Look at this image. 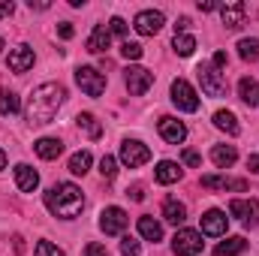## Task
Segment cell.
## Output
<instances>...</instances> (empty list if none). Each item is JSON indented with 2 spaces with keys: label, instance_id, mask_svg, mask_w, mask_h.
I'll use <instances>...</instances> for the list:
<instances>
[{
  "label": "cell",
  "instance_id": "6da1fadb",
  "mask_svg": "<svg viewBox=\"0 0 259 256\" xmlns=\"http://www.w3.org/2000/svg\"><path fill=\"white\" fill-rule=\"evenodd\" d=\"M64 97H66V91L58 84V81L39 84V88L30 94V100H27V112H24L27 124H33V127L52 124L55 115H58V109L64 106Z\"/></svg>",
  "mask_w": 259,
  "mask_h": 256
},
{
  "label": "cell",
  "instance_id": "7a4b0ae2",
  "mask_svg": "<svg viewBox=\"0 0 259 256\" xmlns=\"http://www.w3.org/2000/svg\"><path fill=\"white\" fill-rule=\"evenodd\" d=\"M46 208L55 214V217H64V220H72V217H78L81 214V208H84V193L81 187H75V184H55L52 190L46 193Z\"/></svg>",
  "mask_w": 259,
  "mask_h": 256
},
{
  "label": "cell",
  "instance_id": "3957f363",
  "mask_svg": "<svg viewBox=\"0 0 259 256\" xmlns=\"http://www.w3.org/2000/svg\"><path fill=\"white\" fill-rule=\"evenodd\" d=\"M75 81H78V88L88 97H100L106 91V75L100 69H94V66H78L75 69Z\"/></svg>",
  "mask_w": 259,
  "mask_h": 256
},
{
  "label": "cell",
  "instance_id": "277c9868",
  "mask_svg": "<svg viewBox=\"0 0 259 256\" xmlns=\"http://www.w3.org/2000/svg\"><path fill=\"white\" fill-rule=\"evenodd\" d=\"M196 75H199V84H202V94H205V97H223V94H226V78H223L214 66L202 64L196 69Z\"/></svg>",
  "mask_w": 259,
  "mask_h": 256
},
{
  "label": "cell",
  "instance_id": "5b68a950",
  "mask_svg": "<svg viewBox=\"0 0 259 256\" xmlns=\"http://www.w3.org/2000/svg\"><path fill=\"white\" fill-rule=\"evenodd\" d=\"M202 247H205V241H202V232H196V229H181L172 238V250L178 256H196L202 253Z\"/></svg>",
  "mask_w": 259,
  "mask_h": 256
},
{
  "label": "cell",
  "instance_id": "8992f818",
  "mask_svg": "<svg viewBox=\"0 0 259 256\" xmlns=\"http://www.w3.org/2000/svg\"><path fill=\"white\" fill-rule=\"evenodd\" d=\"M151 160V148L148 145H142V142H136V139H127L124 145H121V163L127 166V169H139V166H145Z\"/></svg>",
  "mask_w": 259,
  "mask_h": 256
},
{
  "label": "cell",
  "instance_id": "52a82bcc",
  "mask_svg": "<svg viewBox=\"0 0 259 256\" xmlns=\"http://www.w3.org/2000/svg\"><path fill=\"white\" fill-rule=\"evenodd\" d=\"M124 81H127V91L133 97H142V94H148V88L154 84V72L145 69V66H127Z\"/></svg>",
  "mask_w": 259,
  "mask_h": 256
},
{
  "label": "cell",
  "instance_id": "ba28073f",
  "mask_svg": "<svg viewBox=\"0 0 259 256\" xmlns=\"http://www.w3.org/2000/svg\"><path fill=\"white\" fill-rule=\"evenodd\" d=\"M172 103L181 112H196L199 109V97H196V91L190 88V81H184V78H175L172 81Z\"/></svg>",
  "mask_w": 259,
  "mask_h": 256
},
{
  "label": "cell",
  "instance_id": "9c48e42d",
  "mask_svg": "<svg viewBox=\"0 0 259 256\" xmlns=\"http://www.w3.org/2000/svg\"><path fill=\"white\" fill-rule=\"evenodd\" d=\"M127 220H130L127 211L112 205V208H106V211L100 214V229H103L106 235H121V232L127 229Z\"/></svg>",
  "mask_w": 259,
  "mask_h": 256
},
{
  "label": "cell",
  "instance_id": "30bf717a",
  "mask_svg": "<svg viewBox=\"0 0 259 256\" xmlns=\"http://www.w3.org/2000/svg\"><path fill=\"white\" fill-rule=\"evenodd\" d=\"M163 24H166V18H163V12H157V9H145V12H139L136 21H133L136 33H142V36H154Z\"/></svg>",
  "mask_w": 259,
  "mask_h": 256
},
{
  "label": "cell",
  "instance_id": "8fae6325",
  "mask_svg": "<svg viewBox=\"0 0 259 256\" xmlns=\"http://www.w3.org/2000/svg\"><path fill=\"white\" fill-rule=\"evenodd\" d=\"M157 130H160V136H163L169 145H181V142L187 139V127H184L178 118H160Z\"/></svg>",
  "mask_w": 259,
  "mask_h": 256
},
{
  "label": "cell",
  "instance_id": "7c38bea8",
  "mask_svg": "<svg viewBox=\"0 0 259 256\" xmlns=\"http://www.w3.org/2000/svg\"><path fill=\"white\" fill-rule=\"evenodd\" d=\"M229 214L238 217V220H244L247 226L259 223V205L256 202H247V199H232L229 202Z\"/></svg>",
  "mask_w": 259,
  "mask_h": 256
},
{
  "label": "cell",
  "instance_id": "4fadbf2b",
  "mask_svg": "<svg viewBox=\"0 0 259 256\" xmlns=\"http://www.w3.org/2000/svg\"><path fill=\"white\" fill-rule=\"evenodd\" d=\"M244 15H247V6H244L241 0L220 6V18H223V24H226L229 30H238V27L244 24Z\"/></svg>",
  "mask_w": 259,
  "mask_h": 256
},
{
  "label": "cell",
  "instance_id": "5bb4252c",
  "mask_svg": "<svg viewBox=\"0 0 259 256\" xmlns=\"http://www.w3.org/2000/svg\"><path fill=\"white\" fill-rule=\"evenodd\" d=\"M226 226H229V217H226L223 211L211 208V211L202 214V232H205V235H223Z\"/></svg>",
  "mask_w": 259,
  "mask_h": 256
},
{
  "label": "cell",
  "instance_id": "9a60e30c",
  "mask_svg": "<svg viewBox=\"0 0 259 256\" xmlns=\"http://www.w3.org/2000/svg\"><path fill=\"white\" fill-rule=\"evenodd\" d=\"M109 46H112V30H109L106 24H97L94 33L88 36V52H91V55H103Z\"/></svg>",
  "mask_w": 259,
  "mask_h": 256
},
{
  "label": "cell",
  "instance_id": "2e32d148",
  "mask_svg": "<svg viewBox=\"0 0 259 256\" xmlns=\"http://www.w3.org/2000/svg\"><path fill=\"white\" fill-rule=\"evenodd\" d=\"M33 66V49H27V46H18V49H12L9 52V69L12 72H27Z\"/></svg>",
  "mask_w": 259,
  "mask_h": 256
},
{
  "label": "cell",
  "instance_id": "e0dca14e",
  "mask_svg": "<svg viewBox=\"0 0 259 256\" xmlns=\"http://www.w3.org/2000/svg\"><path fill=\"white\" fill-rule=\"evenodd\" d=\"M15 184H18V190L21 193H33L36 190V184H39L36 169H30L27 163H18V166H15Z\"/></svg>",
  "mask_w": 259,
  "mask_h": 256
},
{
  "label": "cell",
  "instance_id": "ac0fdd59",
  "mask_svg": "<svg viewBox=\"0 0 259 256\" xmlns=\"http://www.w3.org/2000/svg\"><path fill=\"white\" fill-rule=\"evenodd\" d=\"M33 151H36L42 160H58V157L64 154V142H61V139H39V142L33 145Z\"/></svg>",
  "mask_w": 259,
  "mask_h": 256
},
{
  "label": "cell",
  "instance_id": "d6986e66",
  "mask_svg": "<svg viewBox=\"0 0 259 256\" xmlns=\"http://www.w3.org/2000/svg\"><path fill=\"white\" fill-rule=\"evenodd\" d=\"M154 178H157V184H175V181L181 178V166H178V163H172V160H163V163L157 166Z\"/></svg>",
  "mask_w": 259,
  "mask_h": 256
},
{
  "label": "cell",
  "instance_id": "ffe728a7",
  "mask_svg": "<svg viewBox=\"0 0 259 256\" xmlns=\"http://www.w3.org/2000/svg\"><path fill=\"white\" fill-rule=\"evenodd\" d=\"M211 160H214L217 169H226V166H232V163L238 160V151H235L232 145H217V148L211 151Z\"/></svg>",
  "mask_w": 259,
  "mask_h": 256
},
{
  "label": "cell",
  "instance_id": "44dd1931",
  "mask_svg": "<svg viewBox=\"0 0 259 256\" xmlns=\"http://www.w3.org/2000/svg\"><path fill=\"white\" fill-rule=\"evenodd\" d=\"M163 217L169 220V223H184L187 220V208H184V202H178V199H166L163 202Z\"/></svg>",
  "mask_w": 259,
  "mask_h": 256
},
{
  "label": "cell",
  "instance_id": "7402d4cb",
  "mask_svg": "<svg viewBox=\"0 0 259 256\" xmlns=\"http://www.w3.org/2000/svg\"><path fill=\"white\" fill-rule=\"evenodd\" d=\"M238 97H241L247 106H259V81L256 78H247V75H244V78L238 81Z\"/></svg>",
  "mask_w": 259,
  "mask_h": 256
},
{
  "label": "cell",
  "instance_id": "603a6c76",
  "mask_svg": "<svg viewBox=\"0 0 259 256\" xmlns=\"http://www.w3.org/2000/svg\"><path fill=\"white\" fill-rule=\"evenodd\" d=\"M139 232H142V238H148V241H160L163 238V226L154 220V217H139Z\"/></svg>",
  "mask_w": 259,
  "mask_h": 256
},
{
  "label": "cell",
  "instance_id": "cb8c5ba5",
  "mask_svg": "<svg viewBox=\"0 0 259 256\" xmlns=\"http://www.w3.org/2000/svg\"><path fill=\"white\" fill-rule=\"evenodd\" d=\"M75 124H78V130H84V136H88V139H100V136H103L100 121H97L91 112H81V115L75 118Z\"/></svg>",
  "mask_w": 259,
  "mask_h": 256
},
{
  "label": "cell",
  "instance_id": "d4e9b609",
  "mask_svg": "<svg viewBox=\"0 0 259 256\" xmlns=\"http://www.w3.org/2000/svg\"><path fill=\"white\" fill-rule=\"evenodd\" d=\"M247 250V241L241 238V235H235V238H226V241H220L217 244V256H235V253H244Z\"/></svg>",
  "mask_w": 259,
  "mask_h": 256
},
{
  "label": "cell",
  "instance_id": "484cf974",
  "mask_svg": "<svg viewBox=\"0 0 259 256\" xmlns=\"http://www.w3.org/2000/svg\"><path fill=\"white\" fill-rule=\"evenodd\" d=\"M214 124H217L220 130H226L229 136H238V130H241V127H238V118H235L232 112H226V109L214 112Z\"/></svg>",
  "mask_w": 259,
  "mask_h": 256
},
{
  "label": "cell",
  "instance_id": "4316f807",
  "mask_svg": "<svg viewBox=\"0 0 259 256\" xmlns=\"http://www.w3.org/2000/svg\"><path fill=\"white\" fill-rule=\"evenodd\" d=\"M88 169H91V151H75L69 157V172L72 175H84Z\"/></svg>",
  "mask_w": 259,
  "mask_h": 256
},
{
  "label": "cell",
  "instance_id": "83f0119b",
  "mask_svg": "<svg viewBox=\"0 0 259 256\" xmlns=\"http://www.w3.org/2000/svg\"><path fill=\"white\" fill-rule=\"evenodd\" d=\"M172 49L181 55V58H190L196 52V39L193 36H187V33H175V39H172Z\"/></svg>",
  "mask_w": 259,
  "mask_h": 256
},
{
  "label": "cell",
  "instance_id": "f1b7e54d",
  "mask_svg": "<svg viewBox=\"0 0 259 256\" xmlns=\"http://www.w3.org/2000/svg\"><path fill=\"white\" fill-rule=\"evenodd\" d=\"M18 109H21L18 97L12 91H0V115H15Z\"/></svg>",
  "mask_w": 259,
  "mask_h": 256
},
{
  "label": "cell",
  "instance_id": "f546056e",
  "mask_svg": "<svg viewBox=\"0 0 259 256\" xmlns=\"http://www.w3.org/2000/svg\"><path fill=\"white\" fill-rule=\"evenodd\" d=\"M238 55L244 61H259V39H241L238 42Z\"/></svg>",
  "mask_w": 259,
  "mask_h": 256
},
{
  "label": "cell",
  "instance_id": "4dcf8cb0",
  "mask_svg": "<svg viewBox=\"0 0 259 256\" xmlns=\"http://www.w3.org/2000/svg\"><path fill=\"white\" fill-rule=\"evenodd\" d=\"M202 187L205 190H226L229 178H223V175H202Z\"/></svg>",
  "mask_w": 259,
  "mask_h": 256
},
{
  "label": "cell",
  "instance_id": "1f68e13d",
  "mask_svg": "<svg viewBox=\"0 0 259 256\" xmlns=\"http://www.w3.org/2000/svg\"><path fill=\"white\" fill-rule=\"evenodd\" d=\"M100 175H103L106 181H112V178L118 175V163H115V157H109V154H106V157L100 160Z\"/></svg>",
  "mask_w": 259,
  "mask_h": 256
},
{
  "label": "cell",
  "instance_id": "d6a6232c",
  "mask_svg": "<svg viewBox=\"0 0 259 256\" xmlns=\"http://www.w3.org/2000/svg\"><path fill=\"white\" fill-rule=\"evenodd\" d=\"M121 55H124V58H127V61H139V58H142V46H139V42H124V46H121Z\"/></svg>",
  "mask_w": 259,
  "mask_h": 256
},
{
  "label": "cell",
  "instance_id": "836d02e7",
  "mask_svg": "<svg viewBox=\"0 0 259 256\" xmlns=\"http://www.w3.org/2000/svg\"><path fill=\"white\" fill-rule=\"evenodd\" d=\"M36 256H64V250L55 247L52 241H39V244H36Z\"/></svg>",
  "mask_w": 259,
  "mask_h": 256
},
{
  "label": "cell",
  "instance_id": "e575fe53",
  "mask_svg": "<svg viewBox=\"0 0 259 256\" xmlns=\"http://www.w3.org/2000/svg\"><path fill=\"white\" fill-rule=\"evenodd\" d=\"M139 250H142V247H139V241H136V238H130V235H124V241H121V253H124V256H139Z\"/></svg>",
  "mask_w": 259,
  "mask_h": 256
},
{
  "label": "cell",
  "instance_id": "d590c367",
  "mask_svg": "<svg viewBox=\"0 0 259 256\" xmlns=\"http://www.w3.org/2000/svg\"><path fill=\"white\" fill-rule=\"evenodd\" d=\"M109 30L118 33V36H127V21H124V18H112V21H109Z\"/></svg>",
  "mask_w": 259,
  "mask_h": 256
},
{
  "label": "cell",
  "instance_id": "8d00e7d4",
  "mask_svg": "<svg viewBox=\"0 0 259 256\" xmlns=\"http://www.w3.org/2000/svg\"><path fill=\"white\" fill-rule=\"evenodd\" d=\"M84 256H109V250H106L103 244H97V241H91V244L84 247Z\"/></svg>",
  "mask_w": 259,
  "mask_h": 256
},
{
  "label": "cell",
  "instance_id": "74e56055",
  "mask_svg": "<svg viewBox=\"0 0 259 256\" xmlns=\"http://www.w3.org/2000/svg\"><path fill=\"white\" fill-rule=\"evenodd\" d=\"M184 163H187V166H199V163H202V157L196 154L193 148H187V151H184Z\"/></svg>",
  "mask_w": 259,
  "mask_h": 256
},
{
  "label": "cell",
  "instance_id": "f35d334b",
  "mask_svg": "<svg viewBox=\"0 0 259 256\" xmlns=\"http://www.w3.org/2000/svg\"><path fill=\"white\" fill-rule=\"evenodd\" d=\"M58 33H61L64 39H72V33H75V30H72V24H69V21H64V24H58Z\"/></svg>",
  "mask_w": 259,
  "mask_h": 256
},
{
  "label": "cell",
  "instance_id": "ab89813d",
  "mask_svg": "<svg viewBox=\"0 0 259 256\" xmlns=\"http://www.w3.org/2000/svg\"><path fill=\"white\" fill-rule=\"evenodd\" d=\"M12 9H15V6H12L9 0H0V18H6V15H12Z\"/></svg>",
  "mask_w": 259,
  "mask_h": 256
},
{
  "label": "cell",
  "instance_id": "60d3db41",
  "mask_svg": "<svg viewBox=\"0 0 259 256\" xmlns=\"http://www.w3.org/2000/svg\"><path fill=\"white\" fill-rule=\"evenodd\" d=\"M247 169L259 175V157H256V154H250V157H247Z\"/></svg>",
  "mask_w": 259,
  "mask_h": 256
},
{
  "label": "cell",
  "instance_id": "b9f144b4",
  "mask_svg": "<svg viewBox=\"0 0 259 256\" xmlns=\"http://www.w3.org/2000/svg\"><path fill=\"white\" fill-rule=\"evenodd\" d=\"M220 66H226V52H217L214 55V69H220Z\"/></svg>",
  "mask_w": 259,
  "mask_h": 256
},
{
  "label": "cell",
  "instance_id": "7bdbcfd3",
  "mask_svg": "<svg viewBox=\"0 0 259 256\" xmlns=\"http://www.w3.org/2000/svg\"><path fill=\"white\" fill-rule=\"evenodd\" d=\"M190 27V18H178V24H175V33H181V30H187Z\"/></svg>",
  "mask_w": 259,
  "mask_h": 256
},
{
  "label": "cell",
  "instance_id": "ee69618b",
  "mask_svg": "<svg viewBox=\"0 0 259 256\" xmlns=\"http://www.w3.org/2000/svg\"><path fill=\"white\" fill-rule=\"evenodd\" d=\"M130 196H133L136 202H142V199H145V190H142V187H133V190H130Z\"/></svg>",
  "mask_w": 259,
  "mask_h": 256
},
{
  "label": "cell",
  "instance_id": "f6af8a7d",
  "mask_svg": "<svg viewBox=\"0 0 259 256\" xmlns=\"http://www.w3.org/2000/svg\"><path fill=\"white\" fill-rule=\"evenodd\" d=\"M199 9H202V12H214V9H217V3H199Z\"/></svg>",
  "mask_w": 259,
  "mask_h": 256
},
{
  "label": "cell",
  "instance_id": "bcb514c9",
  "mask_svg": "<svg viewBox=\"0 0 259 256\" xmlns=\"http://www.w3.org/2000/svg\"><path fill=\"white\" fill-rule=\"evenodd\" d=\"M3 166H6V151L0 148V169H3Z\"/></svg>",
  "mask_w": 259,
  "mask_h": 256
},
{
  "label": "cell",
  "instance_id": "7dc6e473",
  "mask_svg": "<svg viewBox=\"0 0 259 256\" xmlns=\"http://www.w3.org/2000/svg\"><path fill=\"white\" fill-rule=\"evenodd\" d=\"M0 49H3V36H0Z\"/></svg>",
  "mask_w": 259,
  "mask_h": 256
}]
</instances>
